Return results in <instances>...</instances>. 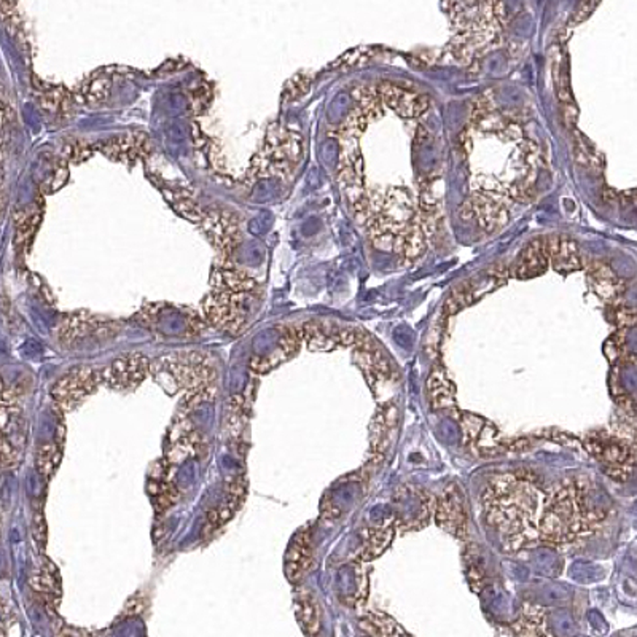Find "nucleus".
<instances>
[{
	"label": "nucleus",
	"instance_id": "nucleus-37",
	"mask_svg": "<svg viewBox=\"0 0 637 637\" xmlns=\"http://www.w3.org/2000/svg\"><path fill=\"white\" fill-rule=\"evenodd\" d=\"M616 322L618 326H634L637 322V310L633 308H618L615 311Z\"/></svg>",
	"mask_w": 637,
	"mask_h": 637
},
{
	"label": "nucleus",
	"instance_id": "nucleus-15",
	"mask_svg": "<svg viewBox=\"0 0 637 637\" xmlns=\"http://www.w3.org/2000/svg\"><path fill=\"white\" fill-rule=\"evenodd\" d=\"M246 496V482L242 476L233 478L227 486V496L223 502L220 503L217 509L211 510L207 513V526L213 529H219L223 524L233 518L236 510L241 507L242 501Z\"/></svg>",
	"mask_w": 637,
	"mask_h": 637
},
{
	"label": "nucleus",
	"instance_id": "nucleus-8",
	"mask_svg": "<svg viewBox=\"0 0 637 637\" xmlns=\"http://www.w3.org/2000/svg\"><path fill=\"white\" fill-rule=\"evenodd\" d=\"M94 149L100 150L104 155L112 158L115 161L133 163L139 158L149 156L152 145H150L149 135L142 131H133V133L100 142Z\"/></svg>",
	"mask_w": 637,
	"mask_h": 637
},
{
	"label": "nucleus",
	"instance_id": "nucleus-33",
	"mask_svg": "<svg viewBox=\"0 0 637 637\" xmlns=\"http://www.w3.org/2000/svg\"><path fill=\"white\" fill-rule=\"evenodd\" d=\"M308 88H310V78L303 77V75H295V77L289 80V83L285 85L283 98L287 100H297L300 94L308 92Z\"/></svg>",
	"mask_w": 637,
	"mask_h": 637
},
{
	"label": "nucleus",
	"instance_id": "nucleus-11",
	"mask_svg": "<svg viewBox=\"0 0 637 637\" xmlns=\"http://www.w3.org/2000/svg\"><path fill=\"white\" fill-rule=\"evenodd\" d=\"M548 262L558 273L567 275L581 268V257L577 242L569 236L554 234L544 238Z\"/></svg>",
	"mask_w": 637,
	"mask_h": 637
},
{
	"label": "nucleus",
	"instance_id": "nucleus-35",
	"mask_svg": "<svg viewBox=\"0 0 637 637\" xmlns=\"http://www.w3.org/2000/svg\"><path fill=\"white\" fill-rule=\"evenodd\" d=\"M211 100V90L207 86H201L191 92L190 106L195 114H201Z\"/></svg>",
	"mask_w": 637,
	"mask_h": 637
},
{
	"label": "nucleus",
	"instance_id": "nucleus-18",
	"mask_svg": "<svg viewBox=\"0 0 637 637\" xmlns=\"http://www.w3.org/2000/svg\"><path fill=\"white\" fill-rule=\"evenodd\" d=\"M394 528L392 526H376L365 534L363 545L359 552V560L370 561L380 556L392 542Z\"/></svg>",
	"mask_w": 637,
	"mask_h": 637
},
{
	"label": "nucleus",
	"instance_id": "nucleus-24",
	"mask_svg": "<svg viewBox=\"0 0 637 637\" xmlns=\"http://www.w3.org/2000/svg\"><path fill=\"white\" fill-rule=\"evenodd\" d=\"M429 390L432 396L433 405L437 408H445L453 404V388L451 382L446 380L445 373L435 370L429 380Z\"/></svg>",
	"mask_w": 637,
	"mask_h": 637
},
{
	"label": "nucleus",
	"instance_id": "nucleus-25",
	"mask_svg": "<svg viewBox=\"0 0 637 637\" xmlns=\"http://www.w3.org/2000/svg\"><path fill=\"white\" fill-rule=\"evenodd\" d=\"M170 205L185 219L195 222V223H201L203 219H205V209L199 207L195 199H191L190 196H187L184 193L174 191L172 196H170Z\"/></svg>",
	"mask_w": 637,
	"mask_h": 637
},
{
	"label": "nucleus",
	"instance_id": "nucleus-4",
	"mask_svg": "<svg viewBox=\"0 0 637 637\" xmlns=\"http://www.w3.org/2000/svg\"><path fill=\"white\" fill-rule=\"evenodd\" d=\"M510 634L511 637H572L575 624L566 612L546 614L540 607H532V612L524 610V615L510 626Z\"/></svg>",
	"mask_w": 637,
	"mask_h": 637
},
{
	"label": "nucleus",
	"instance_id": "nucleus-10",
	"mask_svg": "<svg viewBox=\"0 0 637 637\" xmlns=\"http://www.w3.org/2000/svg\"><path fill=\"white\" fill-rule=\"evenodd\" d=\"M437 521L440 526L451 532L456 537H464L467 531V513L464 494H460L458 486H448L445 496L441 497L437 511Z\"/></svg>",
	"mask_w": 637,
	"mask_h": 637
},
{
	"label": "nucleus",
	"instance_id": "nucleus-34",
	"mask_svg": "<svg viewBox=\"0 0 637 637\" xmlns=\"http://www.w3.org/2000/svg\"><path fill=\"white\" fill-rule=\"evenodd\" d=\"M536 561H537L538 569L544 573H548V575H552V573L556 572V571L560 569V560H558V556H556L554 553L550 552V550H542V552L537 553Z\"/></svg>",
	"mask_w": 637,
	"mask_h": 637
},
{
	"label": "nucleus",
	"instance_id": "nucleus-3",
	"mask_svg": "<svg viewBox=\"0 0 637 637\" xmlns=\"http://www.w3.org/2000/svg\"><path fill=\"white\" fill-rule=\"evenodd\" d=\"M249 295L213 289L203 301L205 316L214 327L231 335H240L246 327V298Z\"/></svg>",
	"mask_w": 637,
	"mask_h": 637
},
{
	"label": "nucleus",
	"instance_id": "nucleus-38",
	"mask_svg": "<svg viewBox=\"0 0 637 637\" xmlns=\"http://www.w3.org/2000/svg\"><path fill=\"white\" fill-rule=\"evenodd\" d=\"M596 7H598V4H589V2L580 4V5L577 7V10H575V13L572 14V18H571L569 24H571V26H575V24H580V22H585Z\"/></svg>",
	"mask_w": 637,
	"mask_h": 637
},
{
	"label": "nucleus",
	"instance_id": "nucleus-19",
	"mask_svg": "<svg viewBox=\"0 0 637 637\" xmlns=\"http://www.w3.org/2000/svg\"><path fill=\"white\" fill-rule=\"evenodd\" d=\"M361 628L367 631L371 637H411L390 616L380 612H371L363 616L361 620Z\"/></svg>",
	"mask_w": 637,
	"mask_h": 637
},
{
	"label": "nucleus",
	"instance_id": "nucleus-7",
	"mask_svg": "<svg viewBox=\"0 0 637 637\" xmlns=\"http://www.w3.org/2000/svg\"><path fill=\"white\" fill-rule=\"evenodd\" d=\"M100 382V371L82 367L69 371L53 386L51 396L63 410H69L82 398L96 390Z\"/></svg>",
	"mask_w": 637,
	"mask_h": 637
},
{
	"label": "nucleus",
	"instance_id": "nucleus-26",
	"mask_svg": "<svg viewBox=\"0 0 637 637\" xmlns=\"http://www.w3.org/2000/svg\"><path fill=\"white\" fill-rule=\"evenodd\" d=\"M475 291L472 283H462L454 289L453 293L448 297L445 303L446 316H451L460 311L462 308L470 305L474 301Z\"/></svg>",
	"mask_w": 637,
	"mask_h": 637
},
{
	"label": "nucleus",
	"instance_id": "nucleus-39",
	"mask_svg": "<svg viewBox=\"0 0 637 637\" xmlns=\"http://www.w3.org/2000/svg\"><path fill=\"white\" fill-rule=\"evenodd\" d=\"M564 121L569 127H572L577 123V109L572 104H566L564 107Z\"/></svg>",
	"mask_w": 637,
	"mask_h": 637
},
{
	"label": "nucleus",
	"instance_id": "nucleus-32",
	"mask_svg": "<svg viewBox=\"0 0 637 637\" xmlns=\"http://www.w3.org/2000/svg\"><path fill=\"white\" fill-rule=\"evenodd\" d=\"M370 57H371V51L363 50V48L349 51L346 55H343L336 63H333V67H335V69H336V67H345V69H346V67L361 65V64L367 63Z\"/></svg>",
	"mask_w": 637,
	"mask_h": 637
},
{
	"label": "nucleus",
	"instance_id": "nucleus-29",
	"mask_svg": "<svg viewBox=\"0 0 637 637\" xmlns=\"http://www.w3.org/2000/svg\"><path fill=\"white\" fill-rule=\"evenodd\" d=\"M215 394H217L215 386H207V388H201V389L190 390L185 397V408L188 411L195 410V408H198L199 405L213 402Z\"/></svg>",
	"mask_w": 637,
	"mask_h": 637
},
{
	"label": "nucleus",
	"instance_id": "nucleus-9",
	"mask_svg": "<svg viewBox=\"0 0 637 637\" xmlns=\"http://www.w3.org/2000/svg\"><path fill=\"white\" fill-rule=\"evenodd\" d=\"M312 536L310 528H303L293 536L284 558V571L287 580L298 585L311 566Z\"/></svg>",
	"mask_w": 637,
	"mask_h": 637
},
{
	"label": "nucleus",
	"instance_id": "nucleus-5",
	"mask_svg": "<svg viewBox=\"0 0 637 637\" xmlns=\"http://www.w3.org/2000/svg\"><path fill=\"white\" fill-rule=\"evenodd\" d=\"M201 228L220 255L230 260L241 242L240 215L228 209H205Z\"/></svg>",
	"mask_w": 637,
	"mask_h": 637
},
{
	"label": "nucleus",
	"instance_id": "nucleus-23",
	"mask_svg": "<svg viewBox=\"0 0 637 637\" xmlns=\"http://www.w3.org/2000/svg\"><path fill=\"white\" fill-rule=\"evenodd\" d=\"M110 92H112V78L107 77V75L92 77V80L86 82L85 85L82 86L83 98L88 104H92V106L104 104L109 100Z\"/></svg>",
	"mask_w": 637,
	"mask_h": 637
},
{
	"label": "nucleus",
	"instance_id": "nucleus-12",
	"mask_svg": "<svg viewBox=\"0 0 637 637\" xmlns=\"http://www.w3.org/2000/svg\"><path fill=\"white\" fill-rule=\"evenodd\" d=\"M29 587L32 588L43 601L47 602L50 610L57 609V606L61 602V596H63V588H61L59 572L51 561H43L42 564L31 573Z\"/></svg>",
	"mask_w": 637,
	"mask_h": 637
},
{
	"label": "nucleus",
	"instance_id": "nucleus-22",
	"mask_svg": "<svg viewBox=\"0 0 637 637\" xmlns=\"http://www.w3.org/2000/svg\"><path fill=\"white\" fill-rule=\"evenodd\" d=\"M42 213H39V209H34L31 213L16 214V246L18 248L26 249V246L31 244L36 228L40 223Z\"/></svg>",
	"mask_w": 637,
	"mask_h": 637
},
{
	"label": "nucleus",
	"instance_id": "nucleus-27",
	"mask_svg": "<svg viewBox=\"0 0 637 637\" xmlns=\"http://www.w3.org/2000/svg\"><path fill=\"white\" fill-rule=\"evenodd\" d=\"M153 503H155V510L158 513H163L166 510H170L174 503L178 502L179 494L178 488L170 483L164 482H155L153 483Z\"/></svg>",
	"mask_w": 637,
	"mask_h": 637
},
{
	"label": "nucleus",
	"instance_id": "nucleus-2",
	"mask_svg": "<svg viewBox=\"0 0 637 637\" xmlns=\"http://www.w3.org/2000/svg\"><path fill=\"white\" fill-rule=\"evenodd\" d=\"M153 371L163 373L178 388L188 389V392L214 386V381L217 378V371L207 362L205 354L196 351L163 357L156 362Z\"/></svg>",
	"mask_w": 637,
	"mask_h": 637
},
{
	"label": "nucleus",
	"instance_id": "nucleus-6",
	"mask_svg": "<svg viewBox=\"0 0 637 637\" xmlns=\"http://www.w3.org/2000/svg\"><path fill=\"white\" fill-rule=\"evenodd\" d=\"M152 370L149 359L139 353L121 355L100 370V382L112 389H131L139 386Z\"/></svg>",
	"mask_w": 637,
	"mask_h": 637
},
{
	"label": "nucleus",
	"instance_id": "nucleus-31",
	"mask_svg": "<svg viewBox=\"0 0 637 637\" xmlns=\"http://www.w3.org/2000/svg\"><path fill=\"white\" fill-rule=\"evenodd\" d=\"M2 459H4V467L5 468L16 467L22 459L20 446H16L13 440H10V437H5V435L2 439Z\"/></svg>",
	"mask_w": 637,
	"mask_h": 637
},
{
	"label": "nucleus",
	"instance_id": "nucleus-20",
	"mask_svg": "<svg viewBox=\"0 0 637 637\" xmlns=\"http://www.w3.org/2000/svg\"><path fill=\"white\" fill-rule=\"evenodd\" d=\"M63 437L57 435V441L45 443L37 449V470L45 476L51 478L63 459Z\"/></svg>",
	"mask_w": 637,
	"mask_h": 637
},
{
	"label": "nucleus",
	"instance_id": "nucleus-21",
	"mask_svg": "<svg viewBox=\"0 0 637 637\" xmlns=\"http://www.w3.org/2000/svg\"><path fill=\"white\" fill-rule=\"evenodd\" d=\"M39 102H40L43 110H47L48 114H59L63 118L71 117L72 109H74L71 92H65V88H53V90L42 92Z\"/></svg>",
	"mask_w": 637,
	"mask_h": 637
},
{
	"label": "nucleus",
	"instance_id": "nucleus-14",
	"mask_svg": "<svg viewBox=\"0 0 637 637\" xmlns=\"http://www.w3.org/2000/svg\"><path fill=\"white\" fill-rule=\"evenodd\" d=\"M211 285H213V289H219V291L250 295L257 289V281L254 277L249 276L246 271L234 268L225 263L223 266L214 268L213 275H211Z\"/></svg>",
	"mask_w": 637,
	"mask_h": 637
},
{
	"label": "nucleus",
	"instance_id": "nucleus-36",
	"mask_svg": "<svg viewBox=\"0 0 637 637\" xmlns=\"http://www.w3.org/2000/svg\"><path fill=\"white\" fill-rule=\"evenodd\" d=\"M53 633H55V637H92V633L67 626V624H63V622L57 620V618L53 620Z\"/></svg>",
	"mask_w": 637,
	"mask_h": 637
},
{
	"label": "nucleus",
	"instance_id": "nucleus-16",
	"mask_svg": "<svg viewBox=\"0 0 637 637\" xmlns=\"http://www.w3.org/2000/svg\"><path fill=\"white\" fill-rule=\"evenodd\" d=\"M100 328V320L92 318L88 312H77L61 322L57 328V340L63 346H71L75 340L83 338L90 332Z\"/></svg>",
	"mask_w": 637,
	"mask_h": 637
},
{
	"label": "nucleus",
	"instance_id": "nucleus-28",
	"mask_svg": "<svg viewBox=\"0 0 637 637\" xmlns=\"http://www.w3.org/2000/svg\"><path fill=\"white\" fill-rule=\"evenodd\" d=\"M92 145H88L85 142L78 141V139H72L71 142L64 144L63 153L65 156V160H69V161L80 163V161L86 160L88 156H92Z\"/></svg>",
	"mask_w": 637,
	"mask_h": 637
},
{
	"label": "nucleus",
	"instance_id": "nucleus-17",
	"mask_svg": "<svg viewBox=\"0 0 637 637\" xmlns=\"http://www.w3.org/2000/svg\"><path fill=\"white\" fill-rule=\"evenodd\" d=\"M295 614L301 628L310 637H316L320 631V612L318 601L310 591H298L295 596Z\"/></svg>",
	"mask_w": 637,
	"mask_h": 637
},
{
	"label": "nucleus",
	"instance_id": "nucleus-30",
	"mask_svg": "<svg viewBox=\"0 0 637 637\" xmlns=\"http://www.w3.org/2000/svg\"><path fill=\"white\" fill-rule=\"evenodd\" d=\"M32 536L36 540L37 545L45 550L47 542H48V528H47V519L43 515L42 509L34 510V517H32Z\"/></svg>",
	"mask_w": 637,
	"mask_h": 637
},
{
	"label": "nucleus",
	"instance_id": "nucleus-1",
	"mask_svg": "<svg viewBox=\"0 0 637 637\" xmlns=\"http://www.w3.org/2000/svg\"><path fill=\"white\" fill-rule=\"evenodd\" d=\"M303 153L301 135L289 129H275L269 133L262 150L254 156L248 179L287 178Z\"/></svg>",
	"mask_w": 637,
	"mask_h": 637
},
{
	"label": "nucleus",
	"instance_id": "nucleus-13",
	"mask_svg": "<svg viewBox=\"0 0 637 637\" xmlns=\"http://www.w3.org/2000/svg\"><path fill=\"white\" fill-rule=\"evenodd\" d=\"M548 265L550 262L546 257L545 242H544V238H537L524 249L521 255L518 257L517 262L510 266V271H511V276H515L517 279H532V277L544 275Z\"/></svg>",
	"mask_w": 637,
	"mask_h": 637
}]
</instances>
